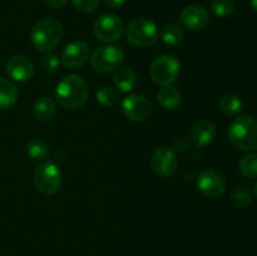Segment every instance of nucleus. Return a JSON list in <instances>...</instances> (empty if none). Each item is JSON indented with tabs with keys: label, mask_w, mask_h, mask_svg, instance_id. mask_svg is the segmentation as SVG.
<instances>
[{
	"label": "nucleus",
	"mask_w": 257,
	"mask_h": 256,
	"mask_svg": "<svg viewBox=\"0 0 257 256\" xmlns=\"http://www.w3.org/2000/svg\"><path fill=\"white\" fill-rule=\"evenodd\" d=\"M157 100L165 109H176L181 104V93L172 85H165L157 93Z\"/></svg>",
	"instance_id": "f3484780"
},
{
	"label": "nucleus",
	"mask_w": 257,
	"mask_h": 256,
	"mask_svg": "<svg viewBox=\"0 0 257 256\" xmlns=\"http://www.w3.org/2000/svg\"><path fill=\"white\" fill-rule=\"evenodd\" d=\"M73 5L77 10L82 13H92L99 7L100 0H72Z\"/></svg>",
	"instance_id": "cd10ccee"
},
{
	"label": "nucleus",
	"mask_w": 257,
	"mask_h": 256,
	"mask_svg": "<svg viewBox=\"0 0 257 256\" xmlns=\"http://www.w3.org/2000/svg\"><path fill=\"white\" fill-rule=\"evenodd\" d=\"M40 65H42L43 70H45V72L54 73L59 69L60 60L59 58L55 54H53V53H47V54L43 55L42 59H40Z\"/></svg>",
	"instance_id": "bb28decb"
},
{
	"label": "nucleus",
	"mask_w": 257,
	"mask_h": 256,
	"mask_svg": "<svg viewBox=\"0 0 257 256\" xmlns=\"http://www.w3.org/2000/svg\"><path fill=\"white\" fill-rule=\"evenodd\" d=\"M216 136V127L212 122L207 119L200 120L196 123L191 132V138L192 142L195 143L197 147H205V146L210 145L213 141Z\"/></svg>",
	"instance_id": "2eb2a0df"
},
{
	"label": "nucleus",
	"mask_w": 257,
	"mask_h": 256,
	"mask_svg": "<svg viewBox=\"0 0 257 256\" xmlns=\"http://www.w3.org/2000/svg\"><path fill=\"white\" fill-rule=\"evenodd\" d=\"M52 9H60L67 4V0H43Z\"/></svg>",
	"instance_id": "c85d7f7f"
},
{
	"label": "nucleus",
	"mask_w": 257,
	"mask_h": 256,
	"mask_svg": "<svg viewBox=\"0 0 257 256\" xmlns=\"http://www.w3.org/2000/svg\"><path fill=\"white\" fill-rule=\"evenodd\" d=\"M228 138L236 148L246 152L257 150V120L250 115H240L231 123Z\"/></svg>",
	"instance_id": "7ed1b4c3"
},
{
	"label": "nucleus",
	"mask_w": 257,
	"mask_h": 256,
	"mask_svg": "<svg viewBox=\"0 0 257 256\" xmlns=\"http://www.w3.org/2000/svg\"><path fill=\"white\" fill-rule=\"evenodd\" d=\"M161 38H162V42L166 45L175 47V45L182 43L183 38H185V32H183L180 25L172 23V24H168L163 28L162 33H161Z\"/></svg>",
	"instance_id": "412c9836"
},
{
	"label": "nucleus",
	"mask_w": 257,
	"mask_h": 256,
	"mask_svg": "<svg viewBox=\"0 0 257 256\" xmlns=\"http://www.w3.org/2000/svg\"><path fill=\"white\" fill-rule=\"evenodd\" d=\"M122 109L128 119L133 122H143L150 118L152 113V104L145 95L131 94L123 100Z\"/></svg>",
	"instance_id": "9d476101"
},
{
	"label": "nucleus",
	"mask_w": 257,
	"mask_h": 256,
	"mask_svg": "<svg viewBox=\"0 0 257 256\" xmlns=\"http://www.w3.org/2000/svg\"><path fill=\"white\" fill-rule=\"evenodd\" d=\"M124 60V52L118 45H102L90 58V65L98 73H109L118 69Z\"/></svg>",
	"instance_id": "0eeeda50"
},
{
	"label": "nucleus",
	"mask_w": 257,
	"mask_h": 256,
	"mask_svg": "<svg viewBox=\"0 0 257 256\" xmlns=\"http://www.w3.org/2000/svg\"><path fill=\"white\" fill-rule=\"evenodd\" d=\"M97 100L103 105L107 107H112L119 102V92L115 88L109 87V85H102L99 89L97 90Z\"/></svg>",
	"instance_id": "5701e85b"
},
{
	"label": "nucleus",
	"mask_w": 257,
	"mask_h": 256,
	"mask_svg": "<svg viewBox=\"0 0 257 256\" xmlns=\"http://www.w3.org/2000/svg\"><path fill=\"white\" fill-rule=\"evenodd\" d=\"M103 2H104L109 8L115 9V8L122 7V5L125 3V0H103Z\"/></svg>",
	"instance_id": "c756f323"
},
{
	"label": "nucleus",
	"mask_w": 257,
	"mask_h": 256,
	"mask_svg": "<svg viewBox=\"0 0 257 256\" xmlns=\"http://www.w3.org/2000/svg\"><path fill=\"white\" fill-rule=\"evenodd\" d=\"M180 20L181 24L188 30L200 32L207 27L210 17H208V12L202 5L191 4L183 8L180 14Z\"/></svg>",
	"instance_id": "ddd939ff"
},
{
	"label": "nucleus",
	"mask_w": 257,
	"mask_h": 256,
	"mask_svg": "<svg viewBox=\"0 0 257 256\" xmlns=\"http://www.w3.org/2000/svg\"><path fill=\"white\" fill-rule=\"evenodd\" d=\"M137 82V74L130 67H119L113 75L114 87L123 93H128L135 89Z\"/></svg>",
	"instance_id": "dca6fc26"
},
{
	"label": "nucleus",
	"mask_w": 257,
	"mask_h": 256,
	"mask_svg": "<svg viewBox=\"0 0 257 256\" xmlns=\"http://www.w3.org/2000/svg\"><path fill=\"white\" fill-rule=\"evenodd\" d=\"M211 12L218 18H227L235 12L233 0H213L211 3Z\"/></svg>",
	"instance_id": "a878e982"
},
{
	"label": "nucleus",
	"mask_w": 257,
	"mask_h": 256,
	"mask_svg": "<svg viewBox=\"0 0 257 256\" xmlns=\"http://www.w3.org/2000/svg\"><path fill=\"white\" fill-rule=\"evenodd\" d=\"M253 192H255V195H256V197H257V181H256L255 186H253Z\"/></svg>",
	"instance_id": "2f4dec72"
},
{
	"label": "nucleus",
	"mask_w": 257,
	"mask_h": 256,
	"mask_svg": "<svg viewBox=\"0 0 257 256\" xmlns=\"http://www.w3.org/2000/svg\"><path fill=\"white\" fill-rule=\"evenodd\" d=\"M18 99V88L12 80L0 79V109H9Z\"/></svg>",
	"instance_id": "a211bd4d"
},
{
	"label": "nucleus",
	"mask_w": 257,
	"mask_h": 256,
	"mask_svg": "<svg viewBox=\"0 0 257 256\" xmlns=\"http://www.w3.org/2000/svg\"><path fill=\"white\" fill-rule=\"evenodd\" d=\"M89 94L88 83L78 74L65 75L55 88L57 102L65 109H79L85 104Z\"/></svg>",
	"instance_id": "f257e3e1"
},
{
	"label": "nucleus",
	"mask_w": 257,
	"mask_h": 256,
	"mask_svg": "<svg viewBox=\"0 0 257 256\" xmlns=\"http://www.w3.org/2000/svg\"><path fill=\"white\" fill-rule=\"evenodd\" d=\"M181 72V63L175 55L163 54L156 58L150 68L151 78L161 87L171 85L178 78Z\"/></svg>",
	"instance_id": "423d86ee"
},
{
	"label": "nucleus",
	"mask_w": 257,
	"mask_h": 256,
	"mask_svg": "<svg viewBox=\"0 0 257 256\" xmlns=\"http://www.w3.org/2000/svg\"><path fill=\"white\" fill-rule=\"evenodd\" d=\"M62 172L55 163L44 161L34 171V186L43 195H54L62 187Z\"/></svg>",
	"instance_id": "39448f33"
},
{
	"label": "nucleus",
	"mask_w": 257,
	"mask_h": 256,
	"mask_svg": "<svg viewBox=\"0 0 257 256\" xmlns=\"http://www.w3.org/2000/svg\"><path fill=\"white\" fill-rule=\"evenodd\" d=\"M225 177L220 172L211 168L202 170L197 176V187L201 192L210 198H217L226 191Z\"/></svg>",
	"instance_id": "1a4fd4ad"
},
{
	"label": "nucleus",
	"mask_w": 257,
	"mask_h": 256,
	"mask_svg": "<svg viewBox=\"0 0 257 256\" xmlns=\"http://www.w3.org/2000/svg\"><path fill=\"white\" fill-rule=\"evenodd\" d=\"M218 107H220L221 112L225 113L226 115H236L243 109V103L238 95L233 94V93H227L220 98Z\"/></svg>",
	"instance_id": "aec40b11"
},
{
	"label": "nucleus",
	"mask_w": 257,
	"mask_h": 256,
	"mask_svg": "<svg viewBox=\"0 0 257 256\" xmlns=\"http://www.w3.org/2000/svg\"><path fill=\"white\" fill-rule=\"evenodd\" d=\"M27 153L32 160L44 161L49 156V147L40 140H32L27 143Z\"/></svg>",
	"instance_id": "4be33fe9"
},
{
	"label": "nucleus",
	"mask_w": 257,
	"mask_h": 256,
	"mask_svg": "<svg viewBox=\"0 0 257 256\" xmlns=\"http://www.w3.org/2000/svg\"><path fill=\"white\" fill-rule=\"evenodd\" d=\"M89 58V45L83 40H73L64 47L62 62L69 69L83 67Z\"/></svg>",
	"instance_id": "f8f14e48"
},
{
	"label": "nucleus",
	"mask_w": 257,
	"mask_h": 256,
	"mask_svg": "<svg viewBox=\"0 0 257 256\" xmlns=\"http://www.w3.org/2000/svg\"><path fill=\"white\" fill-rule=\"evenodd\" d=\"M63 33L64 29L59 20L55 18H44L32 28L30 40L38 52L48 53L59 44Z\"/></svg>",
	"instance_id": "f03ea898"
},
{
	"label": "nucleus",
	"mask_w": 257,
	"mask_h": 256,
	"mask_svg": "<svg viewBox=\"0 0 257 256\" xmlns=\"http://www.w3.org/2000/svg\"><path fill=\"white\" fill-rule=\"evenodd\" d=\"M151 167L160 177H170L177 168L176 153L168 147L157 148L151 158Z\"/></svg>",
	"instance_id": "9b49d317"
},
{
	"label": "nucleus",
	"mask_w": 257,
	"mask_h": 256,
	"mask_svg": "<svg viewBox=\"0 0 257 256\" xmlns=\"http://www.w3.org/2000/svg\"><path fill=\"white\" fill-rule=\"evenodd\" d=\"M125 37L128 42L135 47H151L158 39L157 25L147 18H136L128 24L125 29Z\"/></svg>",
	"instance_id": "20e7f679"
},
{
	"label": "nucleus",
	"mask_w": 257,
	"mask_h": 256,
	"mask_svg": "<svg viewBox=\"0 0 257 256\" xmlns=\"http://www.w3.org/2000/svg\"><path fill=\"white\" fill-rule=\"evenodd\" d=\"M252 200V192L246 186H240L232 191L230 201L235 208H245Z\"/></svg>",
	"instance_id": "b1692460"
},
{
	"label": "nucleus",
	"mask_w": 257,
	"mask_h": 256,
	"mask_svg": "<svg viewBox=\"0 0 257 256\" xmlns=\"http://www.w3.org/2000/svg\"><path fill=\"white\" fill-rule=\"evenodd\" d=\"M33 110H34V115L38 120L48 122L54 118L55 113H57V104L52 98L42 97L35 102Z\"/></svg>",
	"instance_id": "6ab92c4d"
},
{
	"label": "nucleus",
	"mask_w": 257,
	"mask_h": 256,
	"mask_svg": "<svg viewBox=\"0 0 257 256\" xmlns=\"http://www.w3.org/2000/svg\"><path fill=\"white\" fill-rule=\"evenodd\" d=\"M93 33L100 42L113 43L124 33V23L118 15L104 14L95 20Z\"/></svg>",
	"instance_id": "6e6552de"
},
{
	"label": "nucleus",
	"mask_w": 257,
	"mask_h": 256,
	"mask_svg": "<svg viewBox=\"0 0 257 256\" xmlns=\"http://www.w3.org/2000/svg\"><path fill=\"white\" fill-rule=\"evenodd\" d=\"M251 7L255 12H257V0H251Z\"/></svg>",
	"instance_id": "7c9ffc66"
},
{
	"label": "nucleus",
	"mask_w": 257,
	"mask_h": 256,
	"mask_svg": "<svg viewBox=\"0 0 257 256\" xmlns=\"http://www.w3.org/2000/svg\"><path fill=\"white\" fill-rule=\"evenodd\" d=\"M238 170L241 175L248 178L257 177V153H248L243 156L238 162Z\"/></svg>",
	"instance_id": "393cba45"
},
{
	"label": "nucleus",
	"mask_w": 257,
	"mask_h": 256,
	"mask_svg": "<svg viewBox=\"0 0 257 256\" xmlns=\"http://www.w3.org/2000/svg\"><path fill=\"white\" fill-rule=\"evenodd\" d=\"M7 73L15 82H28L34 75V64L24 55H15L8 60Z\"/></svg>",
	"instance_id": "4468645a"
}]
</instances>
